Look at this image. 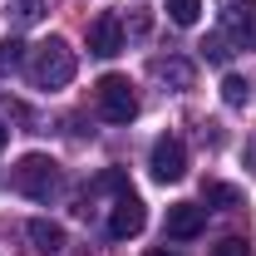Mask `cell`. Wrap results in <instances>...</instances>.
<instances>
[{"label": "cell", "mask_w": 256, "mask_h": 256, "mask_svg": "<svg viewBox=\"0 0 256 256\" xmlns=\"http://www.w3.org/2000/svg\"><path fill=\"white\" fill-rule=\"evenodd\" d=\"M25 74H30L34 89H64V84L74 79V50H69L64 40H44V44L30 50Z\"/></svg>", "instance_id": "obj_1"}, {"label": "cell", "mask_w": 256, "mask_h": 256, "mask_svg": "<svg viewBox=\"0 0 256 256\" xmlns=\"http://www.w3.org/2000/svg\"><path fill=\"white\" fill-rule=\"evenodd\" d=\"M10 188L30 202H50L60 192V162L50 153H25V158L10 168Z\"/></svg>", "instance_id": "obj_2"}, {"label": "cell", "mask_w": 256, "mask_h": 256, "mask_svg": "<svg viewBox=\"0 0 256 256\" xmlns=\"http://www.w3.org/2000/svg\"><path fill=\"white\" fill-rule=\"evenodd\" d=\"M94 104L104 124H133L138 118V94H133L128 74H104L94 84Z\"/></svg>", "instance_id": "obj_3"}, {"label": "cell", "mask_w": 256, "mask_h": 256, "mask_svg": "<svg viewBox=\"0 0 256 256\" xmlns=\"http://www.w3.org/2000/svg\"><path fill=\"white\" fill-rule=\"evenodd\" d=\"M222 5V40L232 50H256V0H217Z\"/></svg>", "instance_id": "obj_4"}, {"label": "cell", "mask_w": 256, "mask_h": 256, "mask_svg": "<svg viewBox=\"0 0 256 256\" xmlns=\"http://www.w3.org/2000/svg\"><path fill=\"white\" fill-rule=\"evenodd\" d=\"M148 168H153L158 182H182L188 178V148H182V138L162 133L158 143H153V153H148Z\"/></svg>", "instance_id": "obj_5"}, {"label": "cell", "mask_w": 256, "mask_h": 256, "mask_svg": "<svg viewBox=\"0 0 256 256\" xmlns=\"http://www.w3.org/2000/svg\"><path fill=\"white\" fill-rule=\"evenodd\" d=\"M162 232H168L172 242H192V236H202V232H207V207H197V202H172L168 217H162Z\"/></svg>", "instance_id": "obj_6"}, {"label": "cell", "mask_w": 256, "mask_h": 256, "mask_svg": "<svg viewBox=\"0 0 256 256\" xmlns=\"http://www.w3.org/2000/svg\"><path fill=\"white\" fill-rule=\"evenodd\" d=\"M148 222V212H143V202L133 197V192H118V202H114V212H108V236L114 242H128V236H138Z\"/></svg>", "instance_id": "obj_7"}, {"label": "cell", "mask_w": 256, "mask_h": 256, "mask_svg": "<svg viewBox=\"0 0 256 256\" xmlns=\"http://www.w3.org/2000/svg\"><path fill=\"white\" fill-rule=\"evenodd\" d=\"M118 50H124V20H118V15H98L94 25H89V54L114 60Z\"/></svg>", "instance_id": "obj_8"}, {"label": "cell", "mask_w": 256, "mask_h": 256, "mask_svg": "<svg viewBox=\"0 0 256 256\" xmlns=\"http://www.w3.org/2000/svg\"><path fill=\"white\" fill-rule=\"evenodd\" d=\"M25 242H30V252H40V256H60L64 252V226L34 217V222H25Z\"/></svg>", "instance_id": "obj_9"}, {"label": "cell", "mask_w": 256, "mask_h": 256, "mask_svg": "<svg viewBox=\"0 0 256 256\" xmlns=\"http://www.w3.org/2000/svg\"><path fill=\"white\" fill-rule=\"evenodd\" d=\"M153 74H158L162 84H172V89H192V79H197L192 60H182V54H168V60H153Z\"/></svg>", "instance_id": "obj_10"}, {"label": "cell", "mask_w": 256, "mask_h": 256, "mask_svg": "<svg viewBox=\"0 0 256 256\" xmlns=\"http://www.w3.org/2000/svg\"><path fill=\"white\" fill-rule=\"evenodd\" d=\"M202 202H207V207H222V212H236L246 197H242V188H232V182L207 178V182H202Z\"/></svg>", "instance_id": "obj_11"}, {"label": "cell", "mask_w": 256, "mask_h": 256, "mask_svg": "<svg viewBox=\"0 0 256 256\" xmlns=\"http://www.w3.org/2000/svg\"><path fill=\"white\" fill-rule=\"evenodd\" d=\"M222 104H232V108H246V104H252V79H242V74H226V79H222Z\"/></svg>", "instance_id": "obj_12"}, {"label": "cell", "mask_w": 256, "mask_h": 256, "mask_svg": "<svg viewBox=\"0 0 256 256\" xmlns=\"http://www.w3.org/2000/svg\"><path fill=\"white\" fill-rule=\"evenodd\" d=\"M202 15V0H168V20L172 25H197Z\"/></svg>", "instance_id": "obj_13"}, {"label": "cell", "mask_w": 256, "mask_h": 256, "mask_svg": "<svg viewBox=\"0 0 256 256\" xmlns=\"http://www.w3.org/2000/svg\"><path fill=\"white\" fill-rule=\"evenodd\" d=\"M20 60H25V44L20 40H0V74H10Z\"/></svg>", "instance_id": "obj_14"}, {"label": "cell", "mask_w": 256, "mask_h": 256, "mask_svg": "<svg viewBox=\"0 0 256 256\" xmlns=\"http://www.w3.org/2000/svg\"><path fill=\"white\" fill-rule=\"evenodd\" d=\"M10 10H15L20 25H34V20L44 15V0H10Z\"/></svg>", "instance_id": "obj_15"}, {"label": "cell", "mask_w": 256, "mask_h": 256, "mask_svg": "<svg viewBox=\"0 0 256 256\" xmlns=\"http://www.w3.org/2000/svg\"><path fill=\"white\" fill-rule=\"evenodd\" d=\"M202 54H207L212 64H226L232 60V44H226L222 34H212V40H202Z\"/></svg>", "instance_id": "obj_16"}, {"label": "cell", "mask_w": 256, "mask_h": 256, "mask_svg": "<svg viewBox=\"0 0 256 256\" xmlns=\"http://www.w3.org/2000/svg\"><path fill=\"white\" fill-rule=\"evenodd\" d=\"M212 256H252V246H246L242 236H222V242L212 246Z\"/></svg>", "instance_id": "obj_17"}, {"label": "cell", "mask_w": 256, "mask_h": 256, "mask_svg": "<svg viewBox=\"0 0 256 256\" xmlns=\"http://www.w3.org/2000/svg\"><path fill=\"white\" fill-rule=\"evenodd\" d=\"M5 143H10V128L0 124V153H5Z\"/></svg>", "instance_id": "obj_18"}, {"label": "cell", "mask_w": 256, "mask_h": 256, "mask_svg": "<svg viewBox=\"0 0 256 256\" xmlns=\"http://www.w3.org/2000/svg\"><path fill=\"white\" fill-rule=\"evenodd\" d=\"M148 256H178V252H162V246H158V252H148Z\"/></svg>", "instance_id": "obj_19"}]
</instances>
